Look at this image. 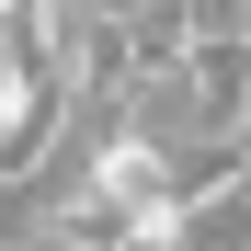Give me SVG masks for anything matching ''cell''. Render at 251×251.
Returning <instances> with one entry per match:
<instances>
[{
    "label": "cell",
    "instance_id": "cell-2",
    "mask_svg": "<svg viewBox=\"0 0 251 251\" xmlns=\"http://www.w3.org/2000/svg\"><path fill=\"white\" fill-rule=\"evenodd\" d=\"M172 69H183V103H194V137H228V126L251 114V34H194V46H183Z\"/></svg>",
    "mask_w": 251,
    "mask_h": 251
},
{
    "label": "cell",
    "instance_id": "cell-3",
    "mask_svg": "<svg viewBox=\"0 0 251 251\" xmlns=\"http://www.w3.org/2000/svg\"><path fill=\"white\" fill-rule=\"evenodd\" d=\"M172 251H251V172L183 194V240H172Z\"/></svg>",
    "mask_w": 251,
    "mask_h": 251
},
{
    "label": "cell",
    "instance_id": "cell-4",
    "mask_svg": "<svg viewBox=\"0 0 251 251\" xmlns=\"http://www.w3.org/2000/svg\"><path fill=\"white\" fill-rule=\"evenodd\" d=\"M69 12H92V23H137L149 0H69Z\"/></svg>",
    "mask_w": 251,
    "mask_h": 251
},
{
    "label": "cell",
    "instance_id": "cell-1",
    "mask_svg": "<svg viewBox=\"0 0 251 251\" xmlns=\"http://www.w3.org/2000/svg\"><path fill=\"white\" fill-rule=\"evenodd\" d=\"M46 126H69L57 92H46V69L23 57V34H0V183L46 172Z\"/></svg>",
    "mask_w": 251,
    "mask_h": 251
}]
</instances>
